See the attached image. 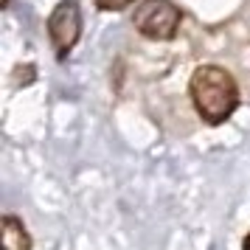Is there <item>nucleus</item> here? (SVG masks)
<instances>
[{"label": "nucleus", "mask_w": 250, "mask_h": 250, "mask_svg": "<svg viewBox=\"0 0 250 250\" xmlns=\"http://www.w3.org/2000/svg\"><path fill=\"white\" fill-rule=\"evenodd\" d=\"M9 3H12V0H3V9H9Z\"/></svg>", "instance_id": "6e6552de"}, {"label": "nucleus", "mask_w": 250, "mask_h": 250, "mask_svg": "<svg viewBox=\"0 0 250 250\" xmlns=\"http://www.w3.org/2000/svg\"><path fill=\"white\" fill-rule=\"evenodd\" d=\"M183 23L180 6H174L171 0H144L132 14V25L138 34L155 40V42H169L177 37Z\"/></svg>", "instance_id": "f03ea898"}, {"label": "nucleus", "mask_w": 250, "mask_h": 250, "mask_svg": "<svg viewBox=\"0 0 250 250\" xmlns=\"http://www.w3.org/2000/svg\"><path fill=\"white\" fill-rule=\"evenodd\" d=\"M34 79H37L34 65H17V68H14V84H17V87H28Z\"/></svg>", "instance_id": "39448f33"}, {"label": "nucleus", "mask_w": 250, "mask_h": 250, "mask_svg": "<svg viewBox=\"0 0 250 250\" xmlns=\"http://www.w3.org/2000/svg\"><path fill=\"white\" fill-rule=\"evenodd\" d=\"M242 250H250V230H248V236H245V242H242Z\"/></svg>", "instance_id": "0eeeda50"}, {"label": "nucleus", "mask_w": 250, "mask_h": 250, "mask_svg": "<svg viewBox=\"0 0 250 250\" xmlns=\"http://www.w3.org/2000/svg\"><path fill=\"white\" fill-rule=\"evenodd\" d=\"M0 236H3V250H31V236L23 219H17L14 214H6L0 219Z\"/></svg>", "instance_id": "20e7f679"}, {"label": "nucleus", "mask_w": 250, "mask_h": 250, "mask_svg": "<svg viewBox=\"0 0 250 250\" xmlns=\"http://www.w3.org/2000/svg\"><path fill=\"white\" fill-rule=\"evenodd\" d=\"M45 28H48V40H51V48H54L57 59L65 62L82 37L79 0H59L57 6H54V12H51V17H48Z\"/></svg>", "instance_id": "7ed1b4c3"}, {"label": "nucleus", "mask_w": 250, "mask_h": 250, "mask_svg": "<svg viewBox=\"0 0 250 250\" xmlns=\"http://www.w3.org/2000/svg\"><path fill=\"white\" fill-rule=\"evenodd\" d=\"M188 96L205 124H225L239 107V84L222 65H197L188 79Z\"/></svg>", "instance_id": "f257e3e1"}, {"label": "nucleus", "mask_w": 250, "mask_h": 250, "mask_svg": "<svg viewBox=\"0 0 250 250\" xmlns=\"http://www.w3.org/2000/svg\"><path fill=\"white\" fill-rule=\"evenodd\" d=\"M132 3H138V0H96V9L99 12H124Z\"/></svg>", "instance_id": "423d86ee"}]
</instances>
